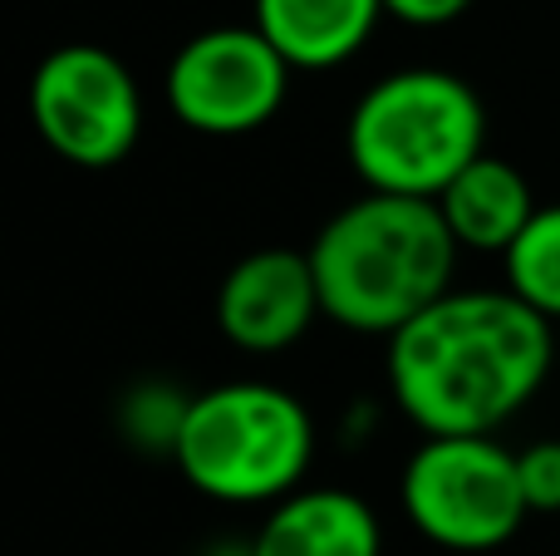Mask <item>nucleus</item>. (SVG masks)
I'll use <instances>...</instances> for the list:
<instances>
[{
	"label": "nucleus",
	"instance_id": "nucleus-1",
	"mask_svg": "<svg viewBox=\"0 0 560 556\" xmlns=\"http://www.w3.org/2000/svg\"><path fill=\"white\" fill-rule=\"evenodd\" d=\"M551 360V321L512 291H447L388 340V384L428 439H477L536 399Z\"/></svg>",
	"mask_w": 560,
	"mask_h": 556
},
{
	"label": "nucleus",
	"instance_id": "nucleus-2",
	"mask_svg": "<svg viewBox=\"0 0 560 556\" xmlns=\"http://www.w3.org/2000/svg\"><path fill=\"white\" fill-rule=\"evenodd\" d=\"M305 256L325 321L394 340L453 291L457 242L438 202L364 193L319 227Z\"/></svg>",
	"mask_w": 560,
	"mask_h": 556
},
{
	"label": "nucleus",
	"instance_id": "nucleus-3",
	"mask_svg": "<svg viewBox=\"0 0 560 556\" xmlns=\"http://www.w3.org/2000/svg\"><path fill=\"white\" fill-rule=\"evenodd\" d=\"M477 89L453 69H394L349 108L345 148L369 193L438 202L463 167L487 153Z\"/></svg>",
	"mask_w": 560,
	"mask_h": 556
},
{
	"label": "nucleus",
	"instance_id": "nucleus-4",
	"mask_svg": "<svg viewBox=\"0 0 560 556\" xmlns=\"http://www.w3.org/2000/svg\"><path fill=\"white\" fill-rule=\"evenodd\" d=\"M173 463L202 498L256 508L300 493L315 463V419L290 390L232 380L192 394Z\"/></svg>",
	"mask_w": 560,
	"mask_h": 556
},
{
	"label": "nucleus",
	"instance_id": "nucleus-5",
	"mask_svg": "<svg viewBox=\"0 0 560 556\" xmlns=\"http://www.w3.org/2000/svg\"><path fill=\"white\" fill-rule=\"evenodd\" d=\"M404 512L433 547L492 552L532 518L522 498L516 453L492 433L477 439H423L404 468Z\"/></svg>",
	"mask_w": 560,
	"mask_h": 556
},
{
	"label": "nucleus",
	"instance_id": "nucleus-6",
	"mask_svg": "<svg viewBox=\"0 0 560 556\" xmlns=\"http://www.w3.org/2000/svg\"><path fill=\"white\" fill-rule=\"evenodd\" d=\"M30 124L55 158L89 173L118 167L143 134V94L114 49L74 39L30 74Z\"/></svg>",
	"mask_w": 560,
	"mask_h": 556
},
{
	"label": "nucleus",
	"instance_id": "nucleus-7",
	"mask_svg": "<svg viewBox=\"0 0 560 556\" xmlns=\"http://www.w3.org/2000/svg\"><path fill=\"white\" fill-rule=\"evenodd\" d=\"M295 69L256 25H212L167 65V108L207 138H242L266 128L290 94Z\"/></svg>",
	"mask_w": 560,
	"mask_h": 556
},
{
	"label": "nucleus",
	"instance_id": "nucleus-8",
	"mask_svg": "<svg viewBox=\"0 0 560 556\" xmlns=\"http://www.w3.org/2000/svg\"><path fill=\"white\" fill-rule=\"evenodd\" d=\"M319 286L305 252L261 246L217 286V331L246 355H280L315 325Z\"/></svg>",
	"mask_w": 560,
	"mask_h": 556
},
{
	"label": "nucleus",
	"instance_id": "nucleus-9",
	"mask_svg": "<svg viewBox=\"0 0 560 556\" xmlns=\"http://www.w3.org/2000/svg\"><path fill=\"white\" fill-rule=\"evenodd\" d=\"M384 532L364 498L345 488H300L266 512L252 556H378Z\"/></svg>",
	"mask_w": 560,
	"mask_h": 556
},
{
	"label": "nucleus",
	"instance_id": "nucleus-10",
	"mask_svg": "<svg viewBox=\"0 0 560 556\" xmlns=\"http://www.w3.org/2000/svg\"><path fill=\"white\" fill-rule=\"evenodd\" d=\"M438 212H443L457 252L506 256L541 207L532 202V183L522 177V167H512L506 158L482 153L472 167H463V173L443 187Z\"/></svg>",
	"mask_w": 560,
	"mask_h": 556
},
{
	"label": "nucleus",
	"instance_id": "nucleus-11",
	"mask_svg": "<svg viewBox=\"0 0 560 556\" xmlns=\"http://www.w3.org/2000/svg\"><path fill=\"white\" fill-rule=\"evenodd\" d=\"M252 25L290 69H339L369 45L384 0H256Z\"/></svg>",
	"mask_w": 560,
	"mask_h": 556
},
{
	"label": "nucleus",
	"instance_id": "nucleus-12",
	"mask_svg": "<svg viewBox=\"0 0 560 556\" xmlns=\"http://www.w3.org/2000/svg\"><path fill=\"white\" fill-rule=\"evenodd\" d=\"M502 262H506V291L556 325L560 321V202L541 207L532 217V227L516 236V246Z\"/></svg>",
	"mask_w": 560,
	"mask_h": 556
},
{
	"label": "nucleus",
	"instance_id": "nucleus-13",
	"mask_svg": "<svg viewBox=\"0 0 560 556\" xmlns=\"http://www.w3.org/2000/svg\"><path fill=\"white\" fill-rule=\"evenodd\" d=\"M187 409H192V394L173 390V384H143V390L124 394L118 424H124V433L138 443V449L173 453L177 439H183Z\"/></svg>",
	"mask_w": 560,
	"mask_h": 556
},
{
	"label": "nucleus",
	"instance_id": "nucleus-14",
	"mask_svg": "<svg viewBox=\"0 0 560 556\" xmlns=\"http://www.w3.org/2000/svg\"><path fill=\"white\" fill-rule=\"evenodd\" d=\"M526 512H560V439H541L516 453Z\"/></svg>",
	"mask_w": 560,
	"mask_h": 556
},
{
	"label": "nucleus",
	"instance_id": "nucleus-15",
	"mask_svg": "<svg viewBox=\"0 0 560 556\" xmlns=\"http://www.w3.org/2000/svg\"><path fill=\"white\" fill-rule=\"evenodd\" d=\"M384 10L404 25H418V30H438V25H453L457 15L472 10V0H384Z\"/></svg>",
	"mask_w": 560,
	"mask_h": 556
}]
</instances>
